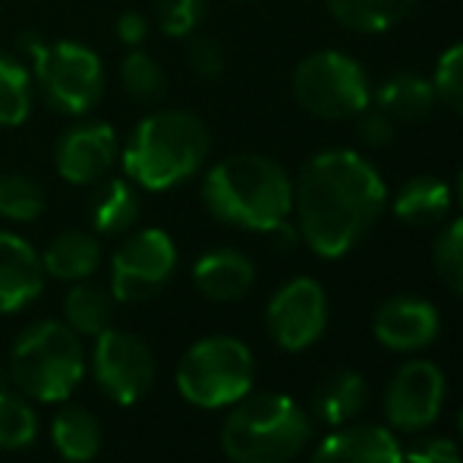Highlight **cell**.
I'll return each mask as SVG.
<instances>
[{"label":"cell","instance_id":"cell-1","mask_svg":"<svg viewBox=\"0 0 463 463\" xmlns=\"http://www.w3.org/2000/svg\"><path fill=\"white\" fill-rule=\"evenodd\" d=\"M388 186L366 155L328 148L312 155L293 186V212L303 243L322 259H341L375 227Z\"/></svg>","mask_w":463,"mask_h":463},{"label":"cell","instance_id":"cell-2","mask_svg":"<svg viewBox=\"0 0 463 463\" xmlns=\"http://www.w3.org/2000/svg\"><path fill=\"white\" fill-rule=\"evenodd\" d=\"M202 202L221 224L271 233L293 212V180L278 161L256 152L218 161L202 180Z\"/></svg>","mask_w":463,"mask_h":463},{"label":"cell","instance_id":"cell-3","mask_svg":"<svg viewBox=\"0 0 463 463\" xmlns=\"http://www.w3.org/2000/svg\"><path fill=\"white\" fill-rule=\"evenodd\" d=\"M212 133L205 120L189 110L165 108L142 117L129 142L120 148V165L139 189L165 193L205 167Z\"/></svg>","mask_w":463,"mask_h":463},{"label":"cell","instance_id":"cell-4","mask_svg":"<svg viewBox=\"0 0 463 463\" xmlns=\"http://www.w3.org/2000/svg\"><path fill=\"white\" fill-rule=\"evenodd\" d=\"M309 439L312 416L278 391L246 394L221 426V448L233 463H290Z\"/></svg>","mask_w":463,"mask_h":463},{"label":"cell","instance_id":"cell-5","mask_svg":"<svg viewBox=\"0 0 463 463\" xmlns=\"http://www.w3.org/2000/svg\"><path fill=\"white\" fill-rule=\"evenodd\" d=\"M86 375L80 337L67 322H35L10 350V378L19 394L42 403L67 401Z\"/></svg>","mask_w":463,"mask_h":463},{"label":"cell","instance_id":"cell-6","mask_svg":"<svg viewBox=\"0 0 463 463\" xmlns=\"http://www.w3.org/2000/svg\"><path fill=\"white\" fill-rule=\"evenodd\" d=\"M32 57V82L42 89L44 101L63 117H86L104 95V63L89 44L57 38H23Z\"/></svg>","mask_w":463,"mask_h":463},{"label":"cell","instance_id":"cell-7","mask_svg":"<svg viewBox=\"0 0 463 463\" xmlns=\"http://www.w3.org/2000/svg\"><path fill=\"white\" fill-rule=\"evenodd\" d=\"M256 360L240 337L212 335L195 341L177 366V388L202 410L233 407L252 391Z\"/></svg>","mask_w":463,"mask_h":463},{"label":"cell","instance_id":"cell-8","mask_svg":"<svg viewBox=\"0 0 463 463\" xmlns=\"http://www.w3.org/2000/svg\"><path fill=\"white\" fill-rule=\"evenodd\" d=\"M297 104L318 120H354L372 104V86L360 61L344 51H316L293 67Z\"/></svg>","mask_w":463,"mask_h":463},{"label":"cell","instance_id":"cell-9","mask_svg":"<svg viewBox=\"0 0 463 463\" xmlns=\"http://www.w3.org/2000/svg\"><path fill=\"white\" fill-rule=\"evenodd\" d=\"M177 269V246L158 227L136 231L117 246L110 259V297L120 303H142L165 290Z\"/></svg>","mask_w":463,"mask_h":463},{"label":"cell","instance_id":"cell-10","mask_svg":"<svg viewBox=\"0 0 463 463\" xmlns=\"http://www.w3.org/2000/svg\"><path fill=\"white\" fill-rule=\"evenodd\" d=\"M95 382L120 407H133L155 384V356L142 337L108 328L98 335L92 354Z\"/></svg>","mask_w":463,"mask_h":463},{"label":"cell","instance_id":"cell-11","mask_svg":"<svg viewBox=\"0 0 463 463\" xmlns=\"http://www.w3.org/2000/svg\"><path fill=\"white\" fill-rule=\"evenodd\" d=\"M269 337L287 354L309 350L328 328V297L312 278H293L271 297L265 309Z\"/></svg>","mask_w":463,"mask_h":463},{"label":"cell","instance_id":"cell-12","mask_svg":"<svg viewBox=\"0 0 463 463\" xmlns=\"http://www.w3.org/2000/svg\"><path fill=\"white\" fill-rule=\"evenodd\" d=\"M448 394L445 372L432 360H410L384 388V420L397 432H422L441 416Z\"/></svg>","mask_w":463,"mask_h":463},{"label":"cell","instance_id":"cell-13","mask_svg":"<svg viewBox=\"0 0 463 463\" xmlns=\"http://www.w3.org/2000/svg\"><path fill=\"white\" fill-rule=\"evenodd\" d=\"M117 161H120V142L110 123H70L54 142V167L73 186H95L98 180L110 177Z\"/></svg>","mask_w":463,"mask_h":463},{"label":"cell","instance_id":"cell-14","mask_svg":"<svg viewBox=\"0 0 463 463\" xmlns=\"http://www.w3.org/2000/svg\"><path fill=\"white\" fill-rule=\"evenodd\" d=\"M441 331V318L429 299L422 297H391L378 306L372 318V335L384 350L416 354L435 344Z\"/></svg>","mask_w":463,"mask_h":463},{"label":"cell","instance_id":"cell-15","mask_svg":"<svg viewBox=\"0 0 463 463\" xmlns=\"http://www.w3.org/2000/svg\"><path fill=\"white\" fill-rule=\"evenodd\" d=\"M309 463H403L394 429L375 422H347L318 441Z\"/></svg>","mask_w":463,"mask_h":463},{"label":"cell","instance_id":"cell-16","mask_svg":"<svg viewBox=\"0 0 463 463\" xmlns=\"http://www.w3.org/2000/svg\"><path fill=\"white\" fill-rule=\"evenodd\" d=\"M44 290L42 256L10 231H0V316L35 303Z\"/></svg>","mask_w":463,"mask_h":463},{"label":"cell","instance_id":"cell-17","mask_svg":"<svg viewBox=\"0 0 463 463\" xmlns=\"http://www.w3.org/2000/svg\"><path fill=\"white\" fill-rule=\"evenodd\" d=\"M193 284L214 303L243 299L256 284V265L237 250H212L193 265Z\"/></svg>","mask_w":463,"mask_h":463},{"label":"cell","instance_id":"cell-18","mask_svg":"<svg viewBox=\"0 0 463 463\" xmlns=\"http://www.w3.org/2000/svg\"><path fill=\"white\" fill-rule=\"evenodd\" d=\"M369 403V388L366 378L356 369H337L328 378L318 382V388L312 391V413L318 422L337 429L354 422L356 416L366 410Z\"/></svg>","mask_w":463,"mask_h":463},{"label":"cell","instance_id":"cell-19","mask_svg":"<svg viewBox=\"0 0 463 463\" xmlns=\"http://www.w3.org/2000/svg\"><path fill=\"white\" fill-rule=\"evenodd\" d=\"M139 186L129 177H104L98 180L89 199V218H92L95 233L117 237L127 233L139 221Z\"/></svg>","mask_w":463,"mask_h":463},{"label":"cell","instance_id":"cell-20","mask_svg":"<svg viewBox=\"0 0 463 463\" xmlns=\"http://www.w3.org/2000/svg\"><path fill=\"white\" fill-rule=\"evenodd\" d=\"M439 104L432 76L416 70H397L375 89V108L384 110L391 120H422Z\"/></svg>","mask_w":463,"mask_h":463},{"label":"cell","instance_id":"cell-21","mask_svg":"<svg viewBox=\"0 0 463 463\" xmlns=\"http://www.w3.org/2000/svg\"><path fill=\"white\" fill-rule=\"evenodd\" d=\"M44 275L57 280H89L101 265V243H98L95 233L89 231H70L57 233L48 243V250L42 252Z\"/></svg>","mask_w":463,"mask_h":463},{"label":"cell","instance_id":"cell-22","mask_svg":"<svg viewBox=\"0 0 463 463\" xmlns=\"http://www.w3.org/2000/svg\"><path fill=\"white\" fill-rule=\"evenodd\" d=\"M454 205V193L445 180L422 174L410 177L394 195V214L410 227H432L448 218Z\"/></svg>","mask_w":463,"mask_h":463},{"label":"cell","instance_id":"cell-23","mask_svg":"<svg viewBox=\"0 0 463 463\" xmlns=\"http://www.w3.org/2000/svg\"><path fill=\"white\" fill-rule=\"evenodd\" d=\"M325 4L344 29L382 35L410 16L416 0H325Z\"/></svg>","mask_w":463,"mask_h":463},{"label":"cell","instance_id":"cell-24","mask_svg":"<svg viewBox=\"0 0 463 463\" xmlns=\"http://www.w3.org/2000/svg\"><path fill=\"white\" fill-rule=\"evenodd\" d=\"M57 451L70 463H89L101 451V422L86 407H63L51 426Z\"/></svg>","mask_w":463,"mask_h":463},{"label":"cell","instance_id":"cell-25","mask_svg":"<svg viewBox=\"0 0 463 463\" xmlns=\"http://www.w3.org/2000/svg\"><path fill=\"white\" fill-rule=\"evenodd\" d=\"M63 318L76 335L98 337L101 331L110 328L114 318V297L104 287L89 284V280H76L70 287L67 299H63Z\"/></svg>","mask_w":463,"mask_h":463},{"label":"cell","instance_id":"cell-26","mask_svg":"<svg viewBox=\"0 0 463 463\" xmlns=\"http://www.w3.org/2000/svg\"><path fill=\"white\" fill-rule=\"evenodd\" d=\"M35 101L32 73L10 54H0V127H19L29 120Z\"/></svg>","mask_w":463,"mask_h":463},{"label":"cell","instance_id":"cell-27","mask_svg":"<svg viewBox=\"0 0 463 463\" xmlns=\"http://www.w3.org/2000/svg\"><path fill=\"white\" fill-rule=\"evenodd\" d=\"M120 82L123 92L139 104H158L167 95V76L165 67L146 54L142 48H129L120 61Z\"/></svg>","mask_w":463,"mask_h":463},{"label":"cell","instance_id":"cell-28","mask_svg":"<svg viewBox=\"0 0 463 463\" xmlns=\"http://www.w3.org/2000/svg\"><path fill=\"white\" fill-rule=\"evenodd\" d=\"M48 205L42 184L29 174H0V218L13 221V224H29L38 221Z\"/></svg>","mask_w":463,"mask_h":463},{"label":"cell","instance_id":"cell-29","mask_svg":"<svg viewBox=\"0 0 463 463\" xmlns=\"http://www.w3.org/2000/svg\"><path fill=\"white\" fill-rule=\"evenodd\" d=\"M38 420L23 394L0 391V448L4 451H23L35 441Z\"/></svg>","mask_w":463,"mask_h":463},{"label":"cell","instance_id":"cell-30","mask_svg":"<svg viewBox=\"0 0 463 463\" xmlns=\"http://www.w3.org/2000/svg\"><path fill=\"white\" fill-rule=\"evenodd\" d=\"M432 262L448 290L463 297V214L435 237Z\"/></svg>","mask_w":463,"mask_h":463},{"label":"cell","instance_id":"cell-31","mask_svg":"<svg viewBox=\"0 0 463 463\" xmlns=\"http://www.w3.org/2000/svg\"><path fill=\"white\" fill-rule=\"evenodd\" d=\"M155 23L167 38H189L208 16V0H152Z\"/></svg>","mask_w":463,"mask_h":463},{"label":"cell","instance_id":"cell-32","mask_svg":"<svg viewBox=\"0 0 463 463\" xmlns=\"http://www.w3.org/2000/svg\"><path fill=\"white\" fill-rule=\"evenodd\" d=\"M432 82H435V92H439V101L463 114V42L451 44L439 57Z\"/></svg>","mask_w":463,"mask_h":463},{"label":"cell","instance_id":"cell-33","mask_svg":"<svg viewBox=\"0 0 463 463\" xmlns=\"http://www.w3.org/2000/svg\"><path fill=\"white\" fill-rule=\"evenodd\" d=\"M186 63L199 80H218L227 67L224 44L212 35L193 32V35L186 38Z\"/></svg>","mask_w":463,"mask_h":463},{"label":"cell","instance_id":"cell-34","mask_svg":"<svg viewBox=\"0 0 463 463\" xmlns=\"http://www.w3.org/2000/svg\"><path fill=\"white\" fill-rule=\"evenodd\" d=\"M397 129H394V120H391L384 110L378 108H366L360 117H356V139H360L363 148H388L394 142Z\"/></svg>","mask_w":463,"mask_h":463},{"label":"cell","instance_id":"cell-35","mask_svg":"<svg viewBox=\"0 0 463 463\" xmlns=\"http://www.w3.org/2000/svg\"><path fill=\"white\" fill-rule=\"evenodd\" d=\"M403 463H463V451L454 439L445 435H432V439H420L403 451Z\"/></svg>","mask_w":463,"mask_h":463},{"label":"cell","instance_id":"cell-36","mask_svg":"<svg viewBox=\"0 0 463 463\" xmlns=\"http://www.w3.org/2000/svg\"><path fill=\"white\" fill-rule=\"evenodd\" d=\"M146 38H148V19L136 10L120 13V19H117V42L129 51V48H139Z\"/></svg>","mask_w":463,"mask_h":463},{"label":"cell","instance_id":"cell-37","mask_svg":"<svg viewBox=\"0 0 463 463\" xmlns=\"http://www.w3.org/2000/svg\"><path fill=\"white\" fill-rule=\"evenodd\" d=\"M458 205L463 208V171H460V177H458Z\"/></svg>","mask_w":463,"mask_h":463},{"label":"cell","instance_id":"cell-38","mask_svg":"<svg viewBox=\"0 0 463 463\" xmlns=\"http://www.w3.org/2000/svg\"><path fill=\"white\" fill-rule=\"evenodd\" d=\"M458 432H460V441H463V407H460V416H458Z\"/></svg>","mask_w":463,"mask_h":463},{"label":"cell","instance_id":"cell-39","mask_svg":"<svg viewBox=\"0 0 463 463\" xmlns=\"http://www.w3.org/2000/svg\"><path fill=\"white\" fill-rule=\"evenodd\" d=\"M237 4H250V0H237Z\"/></svg>","mask_w":463,"mask_h":463}]
</instances>
